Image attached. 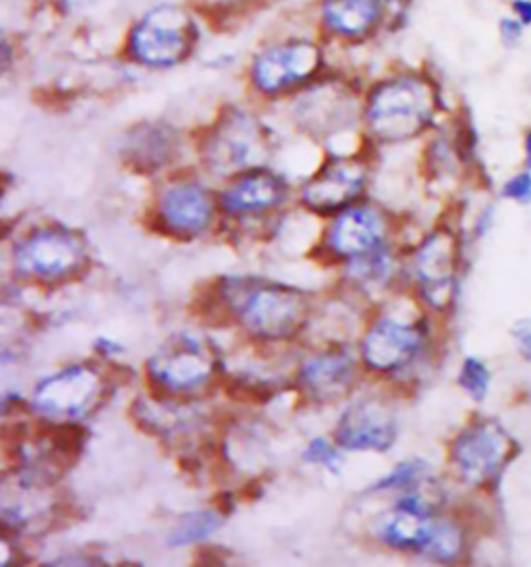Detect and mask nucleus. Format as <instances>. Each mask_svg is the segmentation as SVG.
<instances>
[{"mask_svg": "<svg viewBox=\"0 0 531 567\" xmlns=\"http://www.w3.org/2000/svg\"><path fill=\"white\" fill-rule=\"evenodd\" d=\"M220 300L248 333L262 341L298 337L312 315V300L291 285L231 277L220 284Z\"/></svg>", "mask_w": 531, "mask_h": 567, "instance_id": "nucleus-1", "label": "nucleus"}, {"mask_svg": "<svg viewBox=\"0 0 531 567\" xmlns=\"http://www.w3.org/2000/svg\"><path fill=\"white\" fill-rule=\"evenodd\" d=\"M438 102V90L428 78L400 73L369 92L364 106L365 123L384 144L407 142L430 130Z\"/></svg>", "mask_w": 531, "mask_h": 567, "instance_id": "nucleus-2", "label": "nucleus"}, {"mask_svg": "<svg viewBox=\"0 0 531 567\" xmlns=\"http://www.w3.org/2000/svg\"><path fill=\"white\" fill-rule=\"evenodd\" d=\"M198 42L199 28L194 16L181 4L163 2L133 25L127 51L144 68L170 69L185 63Z\"/></svg>", "mask_w": 531, "mask_h": 567, "instance_id": "nucleus-3", "label": "nucleus"}, {"mask_svg": "<svg viewBox=\"0 0 531 567\" xmlns=\"http://www.w3.org/2000/svg\"><path fill=\"white\" fill-rule=\"evenodd\" d=\"M274 154V137L260 118L231 109L216 121L201 142L204 163L215 175H239L266 167Z\"/></svg>", "mask_w": 531, "mask_h": 567, "instance_id": "nucleus-4", "label": "nucleus"}, {"mask_svg": "<svg viewBox=\"0 0 531 567\" xmlns=\"http://www.w3.org/2000/svg\"><path fill=\"white\" fill-rule=\"evenodd\" d=\"M148 379L160 391L187 398L215 383L220 355L212 341L191 333H175L149 358Z\"/></svg>", "mask_w": 531, "mask_h": 567, "instance_id": "nucleus-5", "label": "nucleus"}, {"mask_svg": "<svg viewBox=\"0 0 531 567\" xmlns=\"http://www.w3.org/2000/svg\"><path fill=\"white\" fill-rule=\"evenodd\" d=\"M15 270L38 284H63L87 265V244L82 234L65 225H46L19 239Z\"/></svg>", "mask_w": 531, "mask_h": 567, "instance_id": "nucleus-6", "label": "nucleus"}, {"mask_svg": "<svg viewBox=\"0 0 531 567\" xmlns=\"http://www.w3.org/2000/svg\"><path fill=\"white\" fill-rule=\"evenodd\" d=\"M106 391V379L92 364L65 367L33 391V410L49 422H73L87 416Z\"/></svg>", "mask_w": 531, "mask_h": 567, "instance_id": "nucleus-7", "label": "nucleus"}, {"mask_svg": "<svg viewBox=\"0 0 531 567\" xmlns=\"http://www.w3.org/2000/svg\"><path fill=\"white\" fill-rule=\"evenodd\" d=\"M514 441L497 420L471 422L452 441L448 460L465 484L492 483L513 457Z\"/></svg>", "mask_w": 531, "mask_h": 567, "instance_id": "nucleus-8", "label": "nucleus"}, {"mask_svg": "<svg viewBox=\"0 0 531 567\" xmlns=\"http://www.w3.org/2000/svg\"><path fill=\"white\" fill-rule=\"evenodd\" d=\"M322 68L324 52L314 40L291 38L260 52L249 68V80L260 94L277 96L310 84Z\"/></svg>", "mask_w": 531, "mask_h": 567, "instance_id": "nucleus-9", "label": "nucleus"}, {"mask_svg": "<svg viewBox=\"0 0 531 567\" xmlns=\"http://www.w3.org/2000/svg\"><path fill=\"white\" fill-rule=\"evenodd\" d=\"M367 184V165L348 158L334 156L317 168L314 177L303 185V206L320 217H336L347 210L362 196Z\"/></svg>", "mask_w": 531, "mask_h": 567, "instance_id": "nucleus-10", "label": "nucleus"}, {"mask_svg": "<svg viewBox=\"0 0 531 567\" xmlns=\"http://www.w3.org/2000/svg\"><path fill=\"white\" fill-rule=\"evenodd\" d=\"M398 439L393 408L382 398H362L348 403L334 426V441L341 450L388 451Z\"/></svg>", "mask_w": 531, "mask_h": 567, "instance_id": "nucleus-11", "label": "nucleus"}, {"mask_svg": "<svg viewBox=\"0 0 531 567\" xmlns=\"http://www.w3.org/2000/svg\"><path fill=\"white\" fill-rule=\"evenodd\" d=\"M156 218L165 234L194 239L215 225V196L198 182L168 184L158 196Z\"/></svg>", "mask_w": 531, "mask_h": 567, "instance_id": "nucleus-12", "label": "nucleus"}, {"mask_svg": "<svg viewBox=\"0 0 531 567\" xmlns=\"http://www.w3.org/2000/svg\"><path fill=\"white\" fill-rule=\"evenodd\" d=\"M424 348V333L414 322L376 318L362 339V362L369 370L391 374L412 367Z\"/></svg>", "mask_w": 531, "mask_h": 567, "instance_id": "nucleus-13", "label": "nucleus"}, {"mask_svg": "<svg viewBox=\"0 0 531 567\" xmlns=\"http://www.w3.org/2000/svg\"><path fill=\"white\" fill-rule=\"evenodd\" d=\"M298 127L315 137H331L348 130L357 117V101L341 84L310 85L293 106Z\"/></svg>", "mask_w": 531, "mask_h": 567, "instance_id": "nucleus-14", "label": "nucleus"}, {"mask_svg": "<svg viewBox=\"0 0 531 567\" xmlns=\"http://www.w3.org/2000/svg\"><path fill=\"white\" fill-rule=\"evenodd\" d=\"M357 383V360L347 348L315 351L298 370L299 391L314 403L345 400Z\"/></svg>", "mask_w": 531, "mask_h": 567, "instance_id": "nucleus-15", "label": "nucleus"}, {"mask_svg": "<svg viewBox=\"0 0 531 567\" xmlns=\"http://www.w3.org/2000/svg\"><path fill=\"white\" fill-rule=\"evenodd\" d=\"M457 254V239L450 231H434L415 250V279L421 296L434 308H445L452 298Z\"/></svg>", "mask_w": 531, "mask_h": 567, "instance_id": "nucleus-16", "label": "nucleus"}, {"mask_svg": "<svg viewBox=\"0 0 531 567\" xmlns=\"http://www.w3.org/2000/svg\"><path fill=\"white\" fill-rule=\"evenodd\" d=\"M289 192L291 187L279 173L268 167L249 168L232 175L231 184L220 192L218 204L231 217H253L282 206Z\"/></svg>", "mask_w": 531, "mask_h": 567, "instance_id": "nucleus-17", "label": "nucleus"}, {"mask_svg": "<svg viewBox=\"0 0 531 567\" xmlns=\"http://www.w3.org/2000/svg\"><path fill=\"white\" fill-rule=\"evenodd\" d=\"M384 235H386V223L381 213L372 206L353 204L332 220L326 246L334 256L355 260L382 248Z\"/></svg>", "mask_w": 531, "mask_h": 567, "instance_id": "nucleus-18", "label": "nucleus"}, {"mask_svg": "<svg viewBox=\"0 0 531 567\" xmlns=\"http://www.w3.org/2000/svg\"><path fill=\"white\" fill-rule=\"evenodd\" d=\"M386 9L388 0H322L320 19L329 34L362 40L381 25Z\"/></svg>", "mask_w": 531, "mask_h": 567, "instance_id": "nucleus-19", "label": "nucleus"}, {"mask_svg": "<svg viewBox=\"0 0 531 567\" xmlns=\"http://www.w3.org/2000/svg\"><path fill=\"white\" fill-rule=\"evenodd\" d=\"M177 154V134L168 125L144 123L127 135L123 156L127 165L144 173L166 167Z\"/></svg>", "mask_w": 531, "mask_h": 567, "instance_id": "nucleus-20", "label": "nucleus"}, {"mask_svg": "<svg viewBox=\"0 0 531 567\" xmlns=\"http://www.w3.org/2000/svg\"><path fill=\"white\" fill-rule=\"evenodd\" d=\"M135 420L146 426L152 434L175 436L187 433L196 424V412L187 403H173V401L142 400L133 408Z\"/></svg>", "mask_w": 531, "mask_h": 567, "instance_id": "nucleus-21", "label": "nucleus"}, {"mask_svg": "<svg viewBox=\"0 0 531 567\" xmlns=\"http://www.w3.org/2000/svg\"><path fill=\"white\" fill-rule=\"evenodd\" d=\"M222 522H225V516L216 509H201V512L187 514L179 522V526L170 533L168 545L170 547H187V545L201 543L208 536H212L222 526Z\"/></svg>", "mask_w": 531, "mask_h": 567, "instance_id": "nucleus-22", "label": "nucleus"}, {"mask_svg": "<svg viewBox=\"0 0 531 567\" xmlns=\"http://www.w3.org/2000/svg\"><path fill=\"white\" fill-rule=\"evenodd\" d=\"M347 267L348 279L353 284L376 287V285L388 284L393 275V258L384 248H378L367 256L348 260Z\"/></svg>", "mask_w": 531, "mask_h": 567, "instance_id": "nucleus-23", "label": "nucleus"}, {"mask_svg": "<svg viewBox=\"0 0 531 567\" xmlns=\"http://www.w3.org/2000/svg\"><path fill=\"white\" fill-rule=\"evenodd\" d=\"M465 538L461 528L448 519H440L436 522V528L431 534L430 545L428 549L424 550L426 557H430L434 561H455L461 550H464Z\"/></svg>", "mask_w": 531, "mask_h": 567, "instance_id": "nucleus-24", "label": "nucleus"}, {"mask_svg": "<svg viewBox=\"0 0 531 567\" xmlns=\"http://www.w3.org/2000/svg\"><path fill=\"white\" fill-rule=\"evenodd\" d=\"M426 481H428V464L414 460V462L398 464L391 474H386L369 491H397V493L400 491V493H409V491L424 486Z\"/></svg>", "mask_w": 531, "mask_h": 567, "instance_id": "nucleus-25", "label": "nucleus"}, {"mask_svg": "<svg viewBox=\"0 0 531 567\" xmlns=\"http://www.w3.org/2000/svg\"><path fill=\"white\" fill-rule=\"evenodd\" d=\"M459 384L473 401H483L490 389V372L478 358H467L459 370Z\"/></svg>", "mask_w": 531, "mask_h": 567, "instance_id": "nucleus-26", "label": "nucleus"}, {"mask_svg": "<svg viewBox=\"0 0 531 567\" xmlns=\"http://www.w3.org/2000/svg\"><path fill=\"white\" fill-rule=\"evenodd\" d=\"M303 460L312 466L326 467L329 472H339L343 464L341 451L336 450L329 439H322V436H317L305 447Z\"/></svg>", "mask_w": 531, "mask_h": 567, "instance_id": "nucleus-27", "label": "nucleus"}, {"mask_svg": "<svg viewBox=\"0 0 531 567\" xmlns=\"http://www.w3.org/2000/svg\"><path fill=\"white\" fill-rule=\"evenodd\" d=\"M525 30L528 28L519 19L513 18V16H502V18L498 19V38H500L502 47L509 49V51L521 47Z\"/></svg>", "mask_w": 531, "mask_h": 567, "instance_id": "nucleus-28", "label": "nucleus"}, {"mask_svg": "<svg viewBox=\"0 0 531 567\" xmlns=\"http://www.w3.org/2000/svg\"><path fill=\"white\" fill-rule=\"evenodd\" d=\"M502 194L509 200L519 202V204H531V175L530 173H519L513 179L504 184Z\"/></svg>", "mask_w": 531, "mask_h": 567, "instance_id": "nucleus-29", "label": "nucleus"}, {"mask_svg": "<svg viewBox=\"0 0 531 567\" xmlns=\"http://www.w3.org/2000/svg\"><path fill=\"white\" fill-rule=\"evenodd\" d=\"M513 339L521 358L531 362V318H521L514 322Z\"/></svg>", "mask_w": 531, "mask_h": 567, "instance_id": "nucleus-30", "label": "nucleus"}, {"mask_svg": "<svg viewBox=\"0 0 531 567\" xmlns=\"http://www.w3.org/2000/svg\"><path fill=\"white\" fill-rule=\"evenodd\" d=\"M511 16L519 19L525 28H531V0H511Z\"/></svg>", "mask_w": 531, "mask_h": 567, "instance_id": "nucleus-31", "label": "nucleus"}, {"mask_svg": "<svg viewBox=\"0 0 531 567\" xmlns=\"http://www.w3.org/2000/svg\"><path fill=\"white\" fill-rule=\"evenodd\" d=\"M523 151H525V165L531 168V127L523 137Z\"/></svg>", "mask_w": 531, "mask_h": 567, "instance_id": "nucleus-32", "label": "nucleus"}]
</instances>
